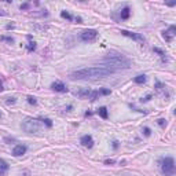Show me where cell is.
<instances>
[{
	"label": "cell",
	"instance_id": "obj_1",
	"mask_svg": "<svg viewBox=\"0 0 176 176\" xmlns=\"http://www.w3.org/2000/svg\"><path fill=\"white\" fill-rule=\"evenodd\" d=\"M114 73L110 69H106L103 66H94V67H85V69H80L73 73H70L72 80H98V79H105L107 76Z\"/></svg>",
	"mask_w": 176,
	"mask_h": 176
},
{
	"label": "cell",
	"instance_id": "obj_2",
	"mask_svg": "<svg viewBox=\"0 0 176 176\" xmlns=\"http://www.w3.org/2000/svg\"><path fill=\"white\" fill-rule=\"evenodd\" d=\"M103 63V67L106 69H110V70L116 72L117 69H128L131 66V61L127 59L124 55L121 54H116V52H112V54H107L102 61Z\"/></svg>",
	"mask_w": 176,
	"mask_h": 176
},
{
	"label": "cell",
	"instance_id": "obj_3",
	"mask_svg": "<svg viewBox=\"0 0 176 176\" xmlns=\"http://www.w3.org/2000/svg\"><path fill=\"white\" fill-rule=\"evenodd\" d=\"M161 169L165 176H172L175 173V161L172 157H167L161 161Z\"/></svg>",
	"mask_w": 176,
	"mask_h": 176
},
{
	"label": "cell",
	"instance_id": "obj_4",
	"mask_svg": "<svg viewBox=\"0 0 176 176\" xmlns=\"http://www.w3.org/2000/svg\"><path fill=\"white\" fill-rule=\"evenodd\" d=\"M97 36H98V32L95 29H87L81 33V40H84V41H92V40L97 39Z\"/></svg>",
	"mask_w": 176,
	"mask_h": 176
},
{
	"label": "cell",
	"instance_id": "obj_5",
	"mask_svg": "<svg viewBox=\"0 0 176 176\" xmlns=\"http://www.w3.org/2000/svg\"><path fill=\"white\" fill-rule=\"evenodd\" d=\"M121 34H124V36H127V37L134 39V40H136V41H139V43H145V37H143L142 34H139V33L128 32V30H121Z\"/></svg>",
	"mask_w": 176,
	"mask_h": 176
},
{
	"label": "cell",
	"instance_id": "obj_6",
	"mask_svg": "<svg viewBox=\"0 0 176 176\" xmlns=\"http://www.w3.org/2000/svg\"><path fill=\"white\" fill-rule=\"evenodd\" d=\"M51 88L54 89V91H57V92H66L67 88L66 85L63 83H61V81H55V83L51 84Z\"/></svg>",
	"mask_w": 176,
	"mask_h": 176
},
{
	"label": "cell",
	"instance_id": "obj_7",
	"mask_svg": "<svg viewBox=\"0 0 176 176\" xmlns=\"http://www.w3.org/2000/svg\"><path fill=\"white\" fill-rule=\"evenodd\" d=\"M80 142H81V145H83V146L88 147V149H91V147L94 146V139H92V136H91V135H84Z\"/></svg>",
	"mask_w": 176,
	"mask_h": 176
},
{
	"label": "cell",
	"instance_id": "obj_8",
	"mask_svg": "<svg viewBox=\"0 0 176 176\" xmlns=\"http://www.w3.org/2000/svg\"><path fill=\"white\" fill-rule=\"evenodd\" d=\"M175 30H176V28L175 26H171L168 30H165L162 33V36H164V39L167 40V41H172V39H173V36H175Z\"/></svg>",
	"mask_w": 176,
	"mask_h": 176
},
{
	"label": "cell",
	"instance_id": "obj_9",
	"mask_svg": "<svg viewBox=\"0 0 176 176\" xmlns=\"http://www.w3.org/2000/svg\"><path fill=\"white\" fill-rule=\"evenodd\" d=\"M25 153H26V146H24V145H18V146L14 147V150H13V154L15 155V157L24 155Z\"/></svg>",
	"mask_w": 176,
	"mask_h": 176
},
{
	"label": "cell",
	"instance_id": "obj_10",
	"mask_svg": "<svg viewBox=\"0 0 176 176\" xmlns=\"http://www.w3.org/2000/svg\"><path fill=\"white\" fill-rule=\"evenodd\" d=\"M134 81L136 84H143L145 83V81H146V76L145 74H140V76H136V77H135L134 79Z\"/></svg>",
	"mask_w": 176,
	"mask_h": 176
},
{
	"label": "cell",
	"instance_id": "obj_11",
	"mask_svg": "<svg viewBox=\"0 0 176 176\" xmlns=\"http://www.w3.org/2000/svg\"><path fill=\"white\" fill-rule=\"evenodd\" d=\"M98 113H99V116H101L102 118H107V109H106V107H99Z\"/></svg>",
	"mask_w": 176,
	"mask_h": 176
},
{
	"label": "cell",
	"instance_id": "obj_12",
	"mask_svg": "<svg viewBox=\"0 0 176 176\" xmlns=\"http://www.w3.org/2000/svg\"><path fill=\"white\" fill-rule=\"evenodd\" d=\"M128 17H129V9L125 7V9L121 11V18L122 19H128Z\"/></svg>",
	"mask_w": 176,
	"mask_h": 176
},
{
	"label": "cell",
	"instance_id": "obj_13",
	"mask_svg": "<svg viewBox=\"0 0 176 176\" xmlns=\"http://www.w3.org/2000/svg\"><path fill=\"white\" fill-rule=\"evenodd\" d=\"M9 169V164L6 162L4 160H0V172L1 171H7Z\"/></svg>",
	"mask_w": 176,
	"mask_h": 176
},
{
	"label": "cell",
	"instance_id": "obj_14",
	"mask_svg": "<svg viewBox=\"0 0 176 176\" xmlns=\"http://www.w3.org/2000/svg\"><path fill=\"white\" fill-rule=\"evenodd\" d=\"M61 15H62V18H66V19H73L70 14L66 13V11H62V13H61Z\"/></svg>",
	"mask_w": 176,
	"mask_h": 176
},
{
	"label": "cell",
	"instance_id": "obj_15",
	"mask_svg": "<svg viewBox=\"0 0 176 176\" xmlns=\"http://www.w3.org/2000/svg\"><path fill=\"white\" fill-rule=\"evenodd\" d=\"M28 102H29V103H32V105H36V103H37L36 98H33V97H28Z\"/></svg>",
	"mask_w": 176,
	"mask_h": 176
},
{
	"label": "cell",
	"instance_id": "obj_16",
	"mask_svg": "<svg viewBox=\"0 0 176 176\" xmlns=\"http://www.w3.org/2000/svg\"><path fill=\"white\" fill-rule=\"evenodd\" d=\"M1 40H4V41H9V43H14V39H13V37H6V36H3V37H1Z\"/></svg>",
	"mask_w": 176,
	"mask_h": 176
},
{
	"label": "cell",
	"instance_id": "obj_17",
	"mask_svg": "<svg viewBox=\"0 0 176 176\" xmlns=\"http://www.w3.org/2000/svg\"><path fill=\"white\" fill-rule=\"evenodd\" d=\"M143 132H145V135H146V136H150V134H151L150 128H145V129H143Z\"/></svg>",
	"mask_w": 176,
	"mask_h": 176
},
{
	"label": "cell",
	"instance_id": "obj_18",
	"mask_svg": "<svg viewBox=\"0 0 176 176\" xmlns=\"http://www.w3.org/2000/svg\"><path fill=\"white\" fill-rule=\"evenodd\" d=\"M154 51H155V52H158L161 57H164V55H165V52H164V51H161L160 48H154Z\"/></svg>",
	"mask_w": 176,
	"mask_h": 176
},
{
	"label": "cell",
	"instance_id": "obj_19",
	"mask_svg": "<svg viewBox=\"0 0 176 176\" xmlns=\"http://www.w3.org/2000/svg\"><path fill=\"white\" fill-rule=\"evenodd\" d=\"M99 94H103V95H109V94H110V89H102Z\"/></svg>",
	"mask_w": 176,
	"mask_h": 176
},
{
	"label": "cell",
	"instance_id": "obj_20",
	"mask_svg": "<svg viewBox=\"0 0 176 176\" xmlns=\"http://www.w3.org/2000/svg\"><path fill=\"white\" fill-rule=\"evenodd\" d=\"M43 121L46 122V124H47V125H48V127H51V125H52V122H51V120H48V118H46V120H43Z\"/></svg>",
	"mask_w": 176,
	"mask_h": 176
},
{
	"label": "cell",
	"instance_id": "obj_21",
	"mask_svg": "<svg viewBox=\"0 0 176 176\" xmlns=\"http://www.w3.org/2000/svg\"><path fill=\"white\" fill-rule=\"evenodd\" d=\"M158 124H160L161 127H162L164 124H165V120H164V118H160V120H158Z\"/></svg>",
	"mask_w": 176,
	"mask_h": 176
},
{
	"label": "cell",
	"instance_id": "obj_22",
	"mask_svg": "<svg viewBox=\"0 0 176 176\" xmlns=\"http://www.w3.org/2000/svg\"><path fill=\"white\" fill-rule=\"evenodd\" d=\"M34 43H30V46H29V51H32V50H34Z\"/></svg>",
	"mask_w": 176,
	"mask_h": 176
},
{
	"label": "cell",
	"instance_id": "obj_23",
	"mask_svg": "<svg viewBox=\"0 0 176 176\" xmlns=\"http://www.w3.org/2000/svg\"><path fill=\"white\" fill-rule=\"evenodd\" d=\"M105 164H114V160H106Z\"/></svg>",
	"mask_w": 176,
	"mask_h": 176
},
{
	"label": "cell",
	"instance_id": "obj_24",
	"mask_svg": "<svg viewBox=\"0 0 176 176\" xmlns=\"http://www.w3.org/2000/svg\"><path fill=\"white\" fill-rule=\"evenodd\" d=\"M150 95H149V97H146V98H145V99H142V102H147V101H150Z\"/></svg>",
	"mask_w": 176,
	"mask_h": 176
},
{
	"label": "cell",
	"instance_id": "obj_25",
	"mask_svg": "<svg viewBox=\"0 0 176 176\" xmlns=\"http://www.w3.org/2000/svg\"><path fill=\"white\" fill-rule=\"evenodd\" d=\"M28 7H29V4H22V6H21V9H24V10H26Z\"/></svg>",
	"mask_w": 176,
	"mask_h": 176
},
{
	"label": "cell",
	"instance_id": "obj_26",
	"mask_svg": "<svg viewBox=\"0 0 176 176\" xmlns=\"http://www.w3.org/2000/svg\"><path fill=\"white\" fill-rule=\"evenodd\" d=\"M76 21L79 22V24H81V22H83V19H81V18H80V17H77V18H76Z\"/></svg>",
	"mask_w": 176,
	"mask_h": 176
},
{
	"label": "cell",
	"instance_id": "obj_27",
	"mask_svg": "<svg viewBox=\"0 0 176 176\" xmlns=\"http://www.w3.org/2000/svg\"><path fill=\"white\" fill-rule=\"evenodd\" d=\"M113 147H114V149H117V147H118V142H114L113 143Z\"/></svg>",
	"mask_w": 176,
	"mask_h": 176
},
{
	"label": "cell",
	"instance_id": "obj_28",
	"mask_svg": "<svg viewBox=\"0 0 176 176\" xmlns=\"http://www.w3.org/2000/svg\"><path fill=\"white\" fill-rule=\"evenodd\" d=\"M0 91H3V84H1V81H0Z\"/></svg>",
	"mask_w": 176,
	"mask_h": 176
},
{
	"label": "cell",
	"instance_id": "obj_29",
	"mask_svg": "<svg viewBox=\"0 0 176 176\" xmlns=\"http://www.w3.org/2000/svg\"><path fill=\"white\" fill-rule=\"evenodd\" d=\"M0 117H1V114H0Z\"/></svg>",
	"mask_w": 176,
	"mask_h": 176
}]
</instances>
